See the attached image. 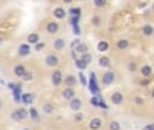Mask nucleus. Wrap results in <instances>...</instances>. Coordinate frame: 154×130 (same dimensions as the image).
Wrapping results in <instances>:
<instances>
[{"mask_svg": "<svg viewBox=\"0 0 154 130\" xmlns=\"http://www.w3.org/2000/svg\"><path fill=\"white\" fill-rule=\"evenodd\" d=\"M60 64H62V57H60V54H57V53H48L45 56V59H43V65L49 70L59 68Z\"/></svg>", "mask_w": 154, "mask_h": 130, "instance_id": "nucleus-1", "label": "nucleus"}, {"mask_svg": "<svg viewBox=\"0 0 154 130\" xmlns=\"http://www.w3.org/2000/svg\"><path fill=\"white\" fill-rule=\"evenodd\" d=\"M43 30H45V32L49 36H56L62 31V25H60V22H57V20L49 19L43 23Z\"/></svg>", "mask_w": 154, "mask_h": 130, "instance_id": "nucleus-2", "label": "nucleus"}, {"mask_svg": "<svg viewBox=\"0 0 154 130\" xmlns=\"http://www.w3.org/2000/svg\"><path fill=\"white\" fill-rule=\"evenodd\" d=\"M28 118V110L25 107H15L13 112H11V119L14 122H23L25 119Z\"/></svg>", "mask_w": 154, "mask_h": 130, "instance_id": "nucleus-3", "label": "nucleus"}, {"mask_svg": "<svg viewBox=\"0 0 154 130\" xmlns=\"http://www.w3.org/2000/svg\"><path fill=\"white\" fill-rule=\"evenodd\" d=\"M109 104L114 107H122L125 104V95L120 90H114L111 95H109Z\"/></svg>", "mask_w": 154, "mask_h": 130, "instance_id": "nucleus-4", "label": "nucleus"}, {"mask_svg": "<svg viewBox=\"0 0 154 130\" xmlns=\"http://www.w3.org/2000/svg\"><path fill=\"white\" fill-rule=\"evenodd\" d=\"M40 115H43V116H52L54 113L57 112V107H56V104L54 102H51V101H45L42 104V107H40Z\"/></svg>", "mask_w": 154, "mask_h": 130, "instance_id": "nucleus-5", "label": "nucleus"}, {"mask_svg": "<svg viewBox=\"0 0 154 130\" xmlns=\"http://www.w3.org/2000/svg\"><path fill=\"white\" fill-rule=\"evenodd\" d=\"M51 14H52V19L54 20H57V22H62L66 19V14H68V11L65 9L62 5H56V6L52 8L51 11Z\"/></svg>", "mask_w": 154, "mask_h": 130, "instance_id": "nucleus-6", "label": "nucleus"}, {"mask_svg": "<svg viewBox=\"0 0 154 130\" xmlns=\"http://www.w3.org/2000/svg\"><path fill=\"white\" fill-rule=\"evenodd\" d=\"M49 81H51L52 87H60L63 84V73L60 68H56L51 71V76H49Z\"/></svg>", "mask_w": 154, "mask_h": 130, "instance_id": "nucleus-7", "label": "nucleus"}, {"mask_svg": "<svg viewBox=\"0 0 154 130\" xmlns=\"http://www.w3.org/2000/svg\"><path fill=\"white\" fill-rule=\"evenodd\" d=\"M51 47H52L54 53H57V54L62 53L65 48H66V39H65V37H62V36H59V37H56V39H52Z\"/></svg>", "mask_w": 154, "mask_h": 130, "instance_id": "nucleus-8", "label": "nucleus"}, {"mask_svg": "<svg viewBox=\"0 0 154 130\" xmlns=\"http://www.w3.org/2000/svg\"><path fill=\"white\" fill-rule=\"evenodd\" d=\"M137 71H139V74L144 79H150V78H153V74H154V70H153V67H151L150 64H142V65H139Z\"/></svg>", "mask_w": 154, "mask_h": 130, "instance_id": "nucleus-9", "label": "nucleus"}, {"mask_svg": "<svg viewBox=\"0 0 154 130\" xmlns=\"http://www.w3.org/2000/svg\"><path fill=\"white\" fill-rule=\"evenodd\" d=\"M103 127V119L100 116H91V119L88 121V130H102Z\"/></svg>", "mask_w": 154, "mask_h": 130, "instance_id": "nucleus-10", "label": "nucleus"}, {"mask_svg": "<svg viewBox=\"0 0 154 130\" xmlns=\"http://www.w3.org/2000/svg\"><path fill=\"white\" fill-rule=\"evenodd\" d=\"M68 107H69V110L71 112H82V108H83V99H82L80 96H76V98H73V99L69 101V104H68Z\"/></svg>", "mask_w": 154, "mask_h": 130, "instance_id": "nucleus-11", "label": "nucleus"}, {"mask_svg": "<svg viewBox=\"0 0 154 130\" xmlns=\"http://www.w3.org/2000/svg\"><path fill=\"white\" fill-rule=\"evenodd\" d=\"M102 84L105 85V87H109V85H113L116 82V73L113 71V70H108V71H105L102 74Z\"/></svg>", "mask_w": 154, "mask_h": 130, "instance_id": "nucleus-12", "label": "nucleus"}, {"mask_svg": "<svg viewBox=\"0 0 154 130\" xmlns=\"http://www.w3.org/2000/svg\"><path fill=\"white\" fill-rule=\"evenodd\" d=\"M65 87H69V88H76V85H77V78H76V74L73 73H68V74H63V84Z\"/></svg>", "mask_w": 154, "mask_h": 130, "instance_id": "nucleus-13", "label": "nucleus"}, {"mask_svg": "<svg viewBox=\"0 0 154 130\" xmlns=\"http://www.w3.org/2000/svg\"><path fill=\"white\" fill-rule=\"evenodd\" d=\"M42 40V36H40V32H37V31H32L29 32L28 36H26V42L25 43H28V45H37L38 42Z\"/></svg>", "mask_w": 154, "mask_h": 130, "instance_id": "nucleus-14", "label": "nucleus"}, {"mask_svg": "<svg viewBox=\"0 0 154 130\" xmlns=\"http://www.w3.org/2000/svg\"><path fill=\"white\" fill-rule=\"evenodd\" d=\"M26 73V65L23 62H19V64H15L14 67H13V74L15 76V78H23V74Z\"/></svg>", "mask_w": 154, "mask_h": 130, "instance_id": "nucleus-15", "label": "nucleus"}, {"mask_svg": "<svg viewBox=\"0 0 154 130\" xmlns=\"http://www.w3.org/2000/svg\"><path fill=\"white\" fill-rule=\"evenodd\" d=\"M130 47H131V42H130V39L120 37V39H117V40H116V48H117L119 51H126V50H130Z\"/></svg>", "mask_w": 154, "mask_h": 130, "instance_id": "nucleus-16", "label": "nucleus"}, {"mask_svg": "<svg viewBox=\"0 0 154 130\" xmlns=\"http://www.w3.org/2000/svg\"><path fill=\"white\" fill-rule=\"evenodd\" d=\"M74 51L77 54H80V56H83V54H86L90 51V47H88L86 42H76L74 43Z\"/></svg>", "mask_w": 154, "mask_h": 130, "instance_id": "nucleus-17", "label": "nucleus"}, {"mask_svg": "<svg viewBox=\"0 0 154 130\" xmlns=\"http://www.w3.org/2000/svg\"><path fill=\"white\" fill-rule=\"evenodd\" d=\"M60 95H62V98L65 101H71L73 98H76V88H69V87H63L62 91H60Z\"/></svg>", "mask_w": 154, "mask_h": 130, "instance_id": "nucleus-18", "label": "nucleus"}, {"mask_svg": "<svg viewBox=\"0 0 154 130\" xmlns=\"http://www.w3.org/2000/svg\"><path fill=\"white\" fill-rule=\"evenodd\" d=\"M99 67L100 68H106L109 70L113 67V64H111V57L109 56H105V54H100V57H99Z\"/></svg>", "mask_w": 154, "mask_h": 130, "instance_id": "nucleus-19", "label": "nucleus"}, {"mask_svg": "<svg viewBox=\"0 0 154 130\" xmlns=\"http://www.w3.org/2000/svg\"><path fill=\"white\" fill-rule=\"evenodd\" d=\"M131 102H133V105L139 107V108L146 105V99H145V96H142V95H134L131 98Z\"/></svg>", "mask_w": 154, "mask_h": 130, "instance_id": "nucleus-20", "label": "nucleus"}, {"mask_svg": "<svg viewBox=\"0 0 154 130\" xmlns=\"http://www.w3.org/2000/svg\"><path fill=\"white\" fill-rule=\"evenodd\" d=\"M17 54L20 57H26L31 54V47L28 45V43H22V45H19V50H17Z\"/></svg>", "mask_w": 154, "mask_h": 130, "instance_id": "nucleus-21", "label": "nucleus"}, {"mask_svg": "<svg viewBox=\"0 0 154 130\" xmlns=\"http://www.w3.org/2000/svg\"><path fill=\"white\" fill-rule=\"evenodd\" d=\"M153 34H154V25H151V23L142 25V36L144 37H153Z\"/></svg>", "mask_w": 154, "mask_h": 130, "instance_id": "nucleus-22", "label": "nucleus"}, {"mask_svg": "<svg viewBox=\"0 0 154 130\" xmlns=\"http://www.w3.org/2000/svg\"><path fill=\"white\" fill-rule=\"evenodd\" d=\"M109 50V42L108 40H99V43H97V51L100 53V54H103V53H106Z\"/></svg>", "mask_w": 154, "mask_h": 130, "instance_id": "nucleus-23", "label": "nucleus"}, {"mask_svg": "<svg viewBox=\"0 0 154 130\" xmlns=\"http://www.w3.org/2000/svg\"><path fill=\"white\" fill-rule=\"evenodd\" d=\"M106 129L108 130H122V126H120V122L117 119H111V121H108Z\"/></svg>", "mask_w": 154, "mask_h": 130, "instance_id": "nucleus-24", "label": "nucleus"}, {"mask_svg": "<svg viewBox=\"0 0 154 130\" xmlns=\"http://www.w3.org/2000/svg\"><path fill=\"white\" fill-rule=\"evenodd\" d=\"M28 116H31L32 121H38V119H40V113H38V110L36 107H31L28 110Z\"/></svg>", "mask_w": 154, "mask_h": 130, "instance_id": "nucleus-25", "label": "nucleus"}, {"mask_svg": "<svg viewBox=\"0 0 154 130\" xmlns=\"http://www.w3.org/2000/svg\"><path fill=\"white\" fill-rule=\"evenodd\" d=\"M91 23H92V26H96V28H100L102 26V17L99 14H94L91 17Z\"/></svg>", "mask_w": 154, "mask_h": 130, "instance_id": "nucleus-26", "label": "nucleus"}, {"mask_svg": "<svg viewBox=\"0 0 154 130\" xmlns=\"http://www.w3.org/2000/svg\"><path fill=\"white\" fill-rule=\"evenodd\" d=\"M73 119H74L76 124H82V122H83V119H85V115L82 112H76L73 115Z\"/></svg>", "mask_w": 154, "mask_h": 130, "instance_id": "nucleus-27", "label": "nucleus"}, {"mask_svg": "<svg viewBox=\"0 0 154 130\" xmlns=\"http://www.w3.org/2000/svg\"><path fill=\"white\" fill-rule=\"evenodd\" d=\"M22 81H23V82H31V81H34V71H29V70H26V73L23 74Z\"/></svg>", "mask_w": 154, "mask_h": 130, "instance_id": "nucleus-28", "label": "nucleus"}, {"mask_svg": "<svg viewBox=\"0 0 154 130\" xmlns=\"http://www.w3.org/2000/svg\"><path fill=\"white\" fill-rule=\"evenodd\" d=\"M126 68H128V71L136 73V71H137V68H139V65H137V62H136V61H130V62H128V65H126Z\"/></svg>", "mask_w": 154, "mask_h": 130, "instance_id": "nucleus-29", "label": "nucleus"}, {"mask_svg": "<svg viewBox=\"0 0 154 130\" xmlns=\"http://www.w3.org/2000/svg\"><path fill=\"white\" fill-rule=\"evenodd\" d=\"M46 45H48V43H46L45 40H40L37 45H34V50H36L37 53H40L42 50H45V48H46Z\"/></svg>", "mask_w": 154, "mask_h": 130, "instance_id": "nucleus-30", "label": "nucleus"}, {"mask_svg": "<svg viewBox=\"0 0 154 130\" xmlns=\"http://www.w3.org/2000/svg\"><path fill=\"white\" fill-rule=\"evenodd\" d=\"M92 3H94L96 8H105V6H106V2H105V0H94Z\"/></svg>", "mask_w": 154, "mask_h": 130, "instance_id": "nucleus-31", "label": "nucleus"}, {"mask_svg": "<svg viewBox=\"0 0 154 130\" xmlns=\"http://www.w3.org/2000/svg\"><path fill=\"white\" fill-rule=\"evenodd\" d=\"M88 64H85L83 61H82V59H79V61H77V68H80V70H83L85 67H86Z\"/></svg>", "mask_w": 154, "mask_h": 130, "instance_id": "nucleus-32", "label": "nucleus"}, {"mask_svg": "<svg viewBox=\"0 0 154 130\" xmlns=\"http://www.w3.org/2000/svg\"><path fill=\"white\" fill-rule=\"evenodd\" d=\"M144 130H154V122H151V124H146V126L144 127Z\"/></svg>", "mask_w": 154, "mask_h": 130, "instance_id": "nucleus-33", "label": "nucleus"}, {"mask_svg": "<svg viewBox=\"0 0 154 130\" xmlns=\"http://www.w3.org/2000/svg\"><path fill=\"white\" fill-rule=\"evenodd\" d=\"M150 96L153 98V99H154V85L151 87V88H150Z\"/></svg>", "mask_w": 154, "mask_h": 130, "instance_id": "nucleus-34", "label": "nucleus"}, {"mask_svg": "<svg viewBox=\"0 0 154 130\" xmlns=\"http://www.w3.org/2000/svg\"><path fill=\"white\" fill-rule=\"evenodd\" d=\"M0 110H3V99L0 98Z\"/></svg>", "mask_w": 154, "mask_h": 130, "instance_id": "nucleus-35", "label": "nucleus"}, {"mask_svg": "<svg viewBox=\"0 0 154 130\" xmlns=\"http://www.w3.org/2000/svg\"><path fill=\"white\" fill-rule=\"evenodd\" d=\"M3 42H5V39H3V37H2V36H0V45H2V43H3Z\"/></svg>", "mask_w": 154, "mask_h": 130, "instance_id": "nucleus-36", "label": "nucleus"}, {"mask_svg": "<svg viewBox=\"0 0 154 130\" xmlns=\"http://www.w3.org/2000/svg\"><path fill=\"white\" fill-rule=\"evenodd\" d=\"M153 37H154V34H153Z\"/></svg>", "mask_w": 154, "mask_h": 130, "instance_id": "nucleus-37", "label": "nucleus"}]
</instances>
